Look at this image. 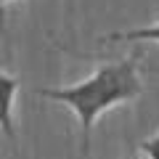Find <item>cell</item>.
I'll return each mask as SVG.
<instances>
[{"mask_svg":"<svg viewBox=\"0 0 159 159\" xmlns=\"http://www.w3.org/2000/svg\"><path fill=\"white\" fill-rule=\"evenodd\" d=\"M141 53H133L130 58H119L111 64H101L90 77L80 80L66 88H34V96L48 98L69 106L80 119V130H82V154H88L90 146V133L96 119L103 111L119 106V103H130L143 93L141 82Z\"/></svg>","mask_w":159,"mask_h":159,"instance_id":"obj_1","label":"cell"},{"mask_svg":"<svg viewBox=\"0 0 159 159\" xmlns=\"http://www.w3.org/2000/svg\"><path fill=\"white\" fill-rule=\"evenodd\" d=\"M21 88V80L16 74H8L0 69V130L8 138H16V127H13V101Z\"/></svg>","mask_w":159,"mask_h":159,"instance_id":"obj_2","label":"cell"},{"mask_svg":"<svg viewBox=\"0 0 159 159\" xmlns=\"http://www.w3.org/2000/svg\"><path fill=\"white\" fill-rule=\"evenodd\" d=\"M138 148L146 154V159H159V133L151 135V138H146V141H141Z\"/></svg>","mask_w":159,"mask_h":159,"instance_id":"obj_4","label":"cell"},{"mask_svg":"<svg viewBox=\"0 0 159 159\" xmlns=\"http://www.w3.org/2000/svg\"><path fill=\"white\" fill-rule=\"evenodd\" d=\"M109 43H127V40H141V43H159V21L151 27H135V29H125V32H111Z\"/></svg>","mask_w":159,"mask_h":159,"instance_id":"obj_3","label":"cell"},{"mask_svg":"<svg viewBox=\"0 0 159 159\" xmlns=\"http://www.w3.org/2000/svg\"><path fill=\"white\" fill-rule=\"evenodd\" d=\"M133 159H141V157H138V154H135V157H133Z\"/></svg>","mask_w":159,"mask_h":159,"instance_id":"obj_6","label":"cell"},{"mask_svg":"<svg viewBox=\"0 0 159 159\" xmlns=\"http://www.w3.org/2000/svg\"><path fill=\"white\" fill-rule=\"evenodd\" d=\"M148 72H154V74H159V66H146Z\"/></svg>","mask_w":159,"mask_h":159,"instance_id":"obj_5","label":"cell"}]
</instances>
